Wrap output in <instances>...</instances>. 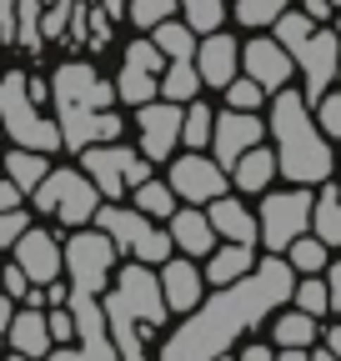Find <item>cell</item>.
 I'll return each mask as SVG.
<instances>
[{
    "instance_id": "6da1fadb",
    "label": "cell",
    "mask_w": 341,
    "mask_h": 361,
    "mask_svg": "<svg viewBox=\"0 0 341 361\" xmlns=\"http://www.w3.org/2000/svg\"><path fill=\"white\" fill-rule=\"evenodd\" d=\"M291 286H296V266L271 251L266 261H256L246 276L216 286L211 296H201L196 311H186L191 322H181L161 341V356L166 361H211V356H226L246 331L266 326L276 306L291 301Z\"/></svg>"
},
{
    "instance_id": "7a4b0ae2",
    "label": "cell",
    "mask_w": 341,
    "mask_h": 361,
    "mask_svg": "<svg viewBox=\"0 0 341 361\" xmlns=\"http://www.w3.org/2000/svg\"><path fill=\"white\" fill-rule=\"evenodd\" d=\"M51 106H56V126H61V146L70 156H80L96 141H120L125 135V121L116 111V85H106L96 75V66H85V61L56 66Z\"/></svg>"
},
{
    "instance_id": "3957f363",
    "label": "cell",
    "mask_w": 341,
    "mask_h": 361,
    "mask_svg": "<svg viewBox=\"0 0 341 361\" xmlns=\"http://www.w3.org/2000/svg\"><path fill=\"white\" fill-rule=\"evenodd\" d=\"M266 130H271V151H276V176H286L291 186H321L331 176L336 156H331V141L321 135L311 106L302 90H271V116H266Z\"/></svg>"
},
{
    "instance_id": "277c9868",
    "label": "cell",
    "mask_w": 341,
    "mask_h": 361,
    "mask_svg": "<svg viewBox=\"0 0 341 361\" xmlns=\"http://www.w3.org/2000/svg\"><path fill=\"white\" fill-rule=\"evenodd\" d=\"M0 121L16 146H35V151H61V126L46 121L40 101L30 96V75L25 71H0Z\"/></svg>"
},
{
    "instance_id": "5b68a950",
    "label": "cell",
    "mask_w": 341,
    "mask_h": 361,
    "mask_svg": "<svg viewBox=\"0 0 341 361\" xmlns=\"http://www.w3.org/2000/svg\"><path fill=\"white\" fill-rule=\"evenodd\" d=\"M101 306L106 311H120V316H131V322L151 336L166 326V296H161V276L146 266V261H131V266H120L111 271V286L101 291Z\"/></svg>"
},
{
    "instance_id": "8992f818",
    "label": "cell",
    "mask_w": 341,
    "mask_h": 361,
    "mask_svg": "<svg viewBox=\"0 0 341 361\" xmlns=\"http://www.w3.org/2000/svg\"><path fill=\"white\" fill-rule=\"evenodd\" d=\"M40 216H56L61 226H91L96 211H101V191L91 186V176L75 171V166H61V171H46V180L25 196Z\"/></svg>"
},
{
    "instance_id": "52a82bcc",
    "label": "cell",
    "mask_w": 341,
    "mask_h": 361,
    "mask_svg": "<svg viewBox=\"0 0 341 361\" xmlns=\"http://www.w3.org/2000/svg\"><path fill=\"white\" fill-rule=\"evenodd\" d=\"M96 226L116 241V251H131V256H136V261H146V266H161L170 251H176V241H170L166 226H156L146 211L120 206V201H101Z\"/></svg>"
},
{
    "instance_id": "ba28073f",
    "label": "cell",
    "mask_w": 341,
    "mask_h": 361,
    "mask_svg": "<svg viewBox=\"0 0 341 361\" xmlns=\"http://www.w3.org/2000/svg\"><path fill=\"white\" fill-rule=\"evenodd\" d=\"M80 171L91 176V186L101 191V201H125V191L141 186L151 176V161L120 141H96L80 151Z\"/></svg>"
},
{
    "instance_id": "9c48e42d",
    "label": "cell",
    "mask_w": 341,
    "mask_h": 361,
    "mask_svg": "<svg viewBox=\"0 0 341 361\" xmlns=\"http://www.w3.org/2000/svg\"><path fill=\"white\" fill-rule=\"evenodd\" d=\"M61 251H66V276L70 286H85V291H106L111 286V271H116V241L101 231V226H75V236H61Z\"/></svg>"
},
{
    "instance_id": "30bf717a",
    "label": "cell",
    "mask_w": 341,
    "mask_h": 361,
    "mask_svg": "<svg viewBox=\"0 0 341 361\" xmlns=\"http://www.w3.org/2000/svg\"><path fill=\"white\" fill-rule=\"evenodd\" d=\"M311 191L306 186H291V191H266L261 216H256V231H261L266 251H286L302 231H311Z\"/></svg>"
},
{
    "instance_id": "8fae6325",
    "label": "cell",
    "mask_w": 341,
    "mask_h": 361,
    "mask_svg": "<svg viewBox=\"0 0 341 361\" xmlns=\"http://www.w3.org/2000/svg\"><path fill=\"white\" fill-rule=\"evenodd\" d=\"M166 180H170V191H176L181 201H196V206H206V201H216V196L231 191V171H226L216 156H206V151L170 156Z\"/></svg>"
},
{
    "instance_id": "7c38bea8",
    "label": "cell",
    "mask_w": 341,
    "mask_h": 361,
    "mask_svg": "<svg viewBox=\"0 0 341 361\" xmlns=\"http://www.w3.org/2000/svg\"><path fill=\"white\" fill-rule=\"evenodd\" d=\"M291 61H296V71H302V96H306V106H316L321 96H326V85L336 80V61H341V35L331 30V25H311V35L291 51Z\"/></svg>"
},
{
    "instance_id": "4fadbf2b",
    "label": "cell",
    "mask_w": 341,
    "mask_h": 361,
    "mask_svg": "<svg viewBox=\"0 0 341 361\" xmlns=\"http://www.w3.org/2000/svg\"><path fill=\"white\" fill-rule=\"evenodd\" d=\"M66 306H70V322H75V346L85 351V361H111V356H116V341H111V326H106L101 291L70 286Z\"/></svg>"
},
{
    "instance_id": "5bb4252c",
    "label": "cell",
    "mask_w": 341,
    "mask_h": 361,
    "mask_svg": "<svg viewBox=\"0 0 341 361\" xmlns=\"http://www.w3.org/2000/svg\"><path fill=\"white\" fill-rule=\"evenodd\" d=\"M181 111H186V106L166 101V96H156V101L136 106V126H141V156H146L151 166L176 156V146H181Z\"/></svg>"
},
{
    "instance_id": "9a60e30c",
    "label": "cell",
    "mask_w": 341,
    "mask_h": 361,
    "mask_svg": "<svg viewBox=\"0 0 341 361\" xmlns=\"http://www.w3.org/2000/svg\"><path fill=\"white\" fill-rule=\"evenodd\" d=\"M256 141H266V121L256 111H216V126H211V156H216L226 171L241 151H251Z\"/></svg>"
},
{
    "instance_id": "2e32d148",
    "label": "cell",
    "mask_w": 341,
    "mask_h": 361,
    "mask_svg": "<svg viewBox=\"0 0 341 361\" xmlns=\"http://www.w3.org/2000/svg\"><path fill=\"white\" fill-rule=\"evenodd\" d=\"M11 251H16V266L25 271V276H30L35 286L56 281L61 271H66V251H61V236H51L46 226H25V231H20V241H16Z\"/></svg>"
},
{
    "instance_id": "e0dca14e",
    "label": "cell",
    "mask_w": 341,
    "mask_h": 361,
    "mask_svg": "<svg viewBox=\"0 0 341 361\" xmlns=\"http://www.w3.org/2000/svg\"><path fill=\"white\" fill-rule=\"evenodd\" d=\"M241 71L271 96V90H281L296 75V61L286 56V45L276 35H256V40H246V51H241Z\"/></svg>"
},
{
    "instance_id": "ac0fdd59",
    "label": "cell",
    "mask_w": 341,
    "mask_h": 361,
    "mask_svg": "<svg viewBox=\"0 0 341 361\" xmlns=\"http://www.w3.org/2000/svg\"><path fill=\"white\" fill-rule=\"evenodd\" d=\"M191 61H196L206 90H226L231 75L241 71V40L226 35V30H206V40H196V56Z\"/></svg>"
},
{
    "instance_id": "d6986e66",
    "label": "cell",
    "mask_w": 341,
    "mask_h": 361,
    "mask_svg": "<svg viewBox=\"0 0 341 361\" xmlns=\"http://www.w3.org/2000/svg\"><path fill=\"white\" fill-rule=\"evenodd\" d=\"M161 296H166V311H196L201 296H206V276H201V266L196 256H181V261H161Z\"/></svg>"
},
{
    "instance_id": "ffe728a7",
    "label": "cell",
    "mask_w": 341,
    "mask_h": 361,
    "mask_svg": "<svg viewBox=\"0 0 341 361\" xmlns=\"http://www.w3.org/2000/svg\"><path fill=\"white\" fill-rule=\"evenodd\" d=\"M166 231H170V241H176L186 256H206L211 246L221 241L216 226H211V216H206L201 206H176V211L166 216Z\"/></svg>"
},
{
    "instance_id": "44dd1931",
    "label": "cell",
    "mask_w": 341,
    "mask_h": 361,
    "mask_svg": "<svg viewBox=\"0 0 341 361\" xmlns=\"http://www.w3.org/2000/svg\"><path fill=\"white\" fill-rule=\"evenodd\" d=\"M6 341H11V351H20V356H46L56 341H51V326H46V306H16V316H11V326H6Z\"/></svg>"
},
{
    "instance_id": "7402d4cb",
    "label": "cell",
    "mask_w": 341,
    "mask_h": 361,
    "mask_svg": "<svg viewBox=\"0 0 341 361\" xmlns=\"http://www.w3.org/2000/svg\"><path fill=\"white\" fill-rule=\"evenodd\" d=\"M206 216L211 226H216V236L221 241H246V246H261V231H256V216L246 211V201H236L231 191L216 196V201H206Z\"/></svg>"
},
{
    "instance_id": "603a6c76",
    "label": "cell",
    "mask_w": 341,
    "mask_h": 361,
    "mask_svg": "<svg viewBox=\"0 0 341 361\" xmlns=\"http://www.w3.org/2000/svg\"><path fill=\"white\" fill-rule=\"evenodd\" d=\"M271 180H276V151H271L266 141H256L251 151H241V156L231 161V186H236L241 196H261Z\"/></svg>"
},
{
    "instance_id": "cb8c5ba5",
    "label": "cell",
    "mask_w": 341,
    "mask_h": 361,
    "mask_svg": "<svg viewBox=\"0 0 341 361\" xmlns=\"http://www.w3.org/2000/svg\"><path fill=\"white\" fill-rule=\"evenodd\" d=\"M256 266V246H246V241H216L206 251V286H226V281H236V276H246V271Z\"/></svg>"
},
{
    "instance_id": "d4e9b609",
    "label": "cell",
    "mask_w": 341,
    "mask_h": 361,
    "mask_svg": "<svg viewBox=\"0 0 341 361\" xmlns=\"http://www.w3.org/2000/svg\"><path fill=\"white\" fill-rule=\"evenodd\" d=\"M0 171H6L16 186L30 196L40 180H46V171H51V161H46V151H35V146H16V151H6L0 156Z\"/></svg>"
},
{
    "instance_id": "484cf974",
    "label": "cell",
    "mask_w": 341,
    "mask_h": 361,
    "mask_svg": "<svg viewBox=\"0 0 341 361\" xmlns=\"http://www.w3.org/2000/svg\"><path fill=\"white\" fill-rule=\"evenodd\" d=\"M266 326H271V341L276 346H311L316 331H321V322H316L311 311H302V306H296V311H281L276 306V322H266Z\"/></svg>"
},
{
    "instance_id": "4316f807",
    "label": "cell",
    "mask_w": 341,
    "mask_h": 361,
    "mask_svg": "<svg viewBox=\"0 0 341 361\" xmlns=\"http://www.w3.org/2000/svg\"><path fill=\"white\" fill-rule=\"evenodd\" d=\"M311 236L341 246V186H331V180H321V196L311 201Z\"/></svg>"
},
{
    "instance_id": "83f0119b",
    "label": "cell",
    "mask_w": 341,
    "mask_h": 361,
    "mask_svg": "<svg viewBox=\"0 0 341 361\" xmlns=\"http://www.w3.org/2000/svg\"><path fill=\"white\" fill-rule=\"evenodd\" d=\"M156 96H161V75L120 61V75H116V101H125V106H146V101H156Z\"/></svg>"
},
{
    "instance_id": "f1b7e54d",
    "label": "cell",
    "mask_w": 341,
    "mask_h": 361,
    "mask_svg": "<svg viewBox=\"0 0 341 361\" xmlns=\"http://www.w3.org/2000/svg\"><path fill=\"white\" fill-rule=\"evenodd\" d=\"M131 206H136V211H146L151 221H166L170 211L181 206V196L170 191V180H156V176H146L141 186H131Z\"/></svg>"
},
{
    "instance_id": "f546056e",
    "label": "cell",
    "mask_w": 341,
    "mask_h": 361,
    "mask_svg": "<svg viewBox=\"0 0 341 361\" xmlns=\"http://www.w3.org/2000/svg\"><path fill=\"white\" fill-rule=\"evenodd\" d=\"M201 71H196V61H166V71H161V96L166 101H176V106H186L191 96H201Z\"/></svg>"
},
{
    "instance_id": "4dcf8cb0",
    "label": "cell",
    "mask_w": 341,
    "mask_h": 361,
    "mask_svg": "<svg viewBox=\"0 0 341 361\" xmlns=\"http://www.w3.org/2000/svg\"><path fill=\"white\" fill-rule=\"evenodd\" d=\"M151 40L161 45V56H166V61H191L201 35H196L186 20H170V16H166L161 25H151Z\"/></svg>"
},
{
    "instance_id": "1f68e13d",
    "label": "cell",
    "mask_w": 341,
    "mask_h": 361,
    "mask_svg": "<svg viewBox=\"0 0 341 361\" xmlns=\"http://www.w3.org/2000/svg\"><path fill=\"white\" fill-rule=\"evenodd\" d=\"M211 126H216V111H211L206 101H186V111H181V146H191V151H206L211 146Z\"/></svg>"
},
{
    "instance_id": "d6a6232c",
    "label": "cell",
    "mask_w": 341,
    "mask_h": 361,
    "mask_svg": "<svg viewBox=\"0 0 341 361\" xmlns=\"http://www.w3.org/2000/svg\"><path fill=\"white\" fill-rule=\"evenodd\" d=\"M16 45H25L30 56L46 51V35H40V0H16Z\"/></svg>"
},
{
    "instance_id": "836d02e7",
    "label": "cell",
    "mask_w": 341,
    "mask_h": 361,
    "mask_svg": "<svg viewBox=\"0 0 341 361\" xmlns=\"http://www.w3.org/2000/svg\"><path fill=\"white\" fill-rule=\"evenodd\" d=\"M281 256L296 266V276H306V271H326V241H321V236H306V231L296 236Z\"/></svg>"
},
{
    "instance_id": "e575fe53",
    "label": "cell",
    "mask_w": 341,
    "mask_h": 361,
    "mask_svg": "<svg viewBox=\"0 0 341 361\" xmlns=\"http://www.w3.org/2000/svg\"><path fill=\"white\" fill-rule=\"evenodd\" d=\"M176 11L186 16V25H191L196 35H206V30H221L226 0H176Z\"/></svg>"
},
{
    "instance_id": "d590c367",
    "label": "cell",
    "mask_w": 341,
    "mask_h": 361,
    "mask_svg": "<svg viewBox=\"0 0 341 361\" xmlns=\"http://www.w3.org/2000/svg\"><path fill=\"white\" fill-rule=\"evenodd\" d=\"M291 301L302 306V311H311V316H326V276H321V271H306V276H296Z\"/></svg>"
},
{
    "instance_id": "8d00e7d4",
    "label": "cell",
    "mask_w": 341,
    "mask_h": 361,
    "mask_svg": "<svg viewBox=\"0 0 341 361\" xmlns=\"http://www.w3.org/2000/svg\"><path fill=\"white\" fill-rule=\"evenodd\" d=\"M271 25H276V40L286 45V56H291L296 45H302V40L311 35V25H316V20H311L306 11H291V6H286V11H281V16H276Z\"/></svg>"
},
{
    "instance_id": "74e56055",
    "label": "cell",
    "mask_w": 341,
    "mask_h": 361,
    "mask_svg": "<svg viewBox=\"0 0 341 361\" xmlns=\"http://www.w3.org/2000/svg\"><path fill=\"white\" fill-rule=\"evenodd\" d=\"M226 101H231L236 111H261V106H266V90L256 85L251 75H241V71H236V75H231V85H226Z\"/></svg>"
},
{
    "instance_id": "f35d334b",
    "label": "cell",
    "mask_w": 341,
    "mask_h": 361,
    "mask_svg": "<svg viewBox=\"0 0 341 361\" xmlns=\"http://www.w3.org/2000/svg\"><path fill=\"white\" fill-rule=\"evenodd\" d=\"M125 16H131V25L151 30V25H161L166 16H176V0H131V6H125Z\"/></svg>"
},
{
    "instance_id": "ab89813d",
    "label": "cell",
    "mask_w": 341,
    "mask_h": 361,
    "mask_svg": "<svg viewBox=\"0 0 341 361\" xmlns=\"http://www.w3.org/2000/svg\"><path fill=\"white\" fill-rule=\"evenodd\" d=\"M316 126H321L326 141H336V135H341V90H326V96L316 101Z\"/></svg>"
},
{
    "instance_id": "60d3db41",
    "label": "cell",
    "mask_w": 341,
    "mask_h": 361,
    "mask_svg": "<svg viewBox=\"0 0 341 361\" xmlns=\"http://www.w3.org/2000/svg\"><path fill=\"white\" fill-rule=\"evenodd\" d=\"M125 66H141V71H166V56H161V45L156 40H131L125 45Z\"/></svg>"
},
{
    "instance_id": "b9f144b4",
    "label": "cell",
    "mask_w": 341,
    "mask_h": 361,
    "mask_svg": "<svg viewBox=\"0 0 341 361\" xmlns=\"http://www.w3.org/2000/svg\"><path fill=\"white\" fill-rule=\"evenodd\" d=\"M25 226H30L25 206H11V211H0V251H6V246H16Z\"/></svg>"
},
{
    "instance_id": "7bdbcfd3",
    "label": "cell",
    "mask_w": 341,
    "mask_h": 361,
    "mask_svg": "<svg viewBox=\"0 0 341 361\" xmlns=\"http://www.w3.org/2000/svg\"><path fill=\"white\" fill-rule=\"evenodd\" d=\"M46 326H51V341L61 346V341H75V322H70V306L61 301V306H46Z\"/></svg>"
},
{
    "instance_id": "ee69618b",
    "label": "cell",
    "mask_w": 341,
    "mask_h": 361,
    "mask_svg": "<svg viewBox=\"0 0 341 361\" xmlns=\"http://www.w3.org/2000/svg\"><path fill=\"white\" fill-rule=\"evenodd\" d=\"M30 286H35V281L25 276V271H20L16 261H11L6 271H0V291H6V296H16V301H25V296H30Z\"/></svg>"
},
{
    "instance_id": "f6af8a7d",
    "label": "cell",
    "mask_w": 341,
    "mask_h": 361,
    "mask_svg": "<svg viewBox=\"0 0 341 361\" xmlns=\"http://www.w3.org/2000/svg\"><path fill=\"white\" fill-rule=\"evenodd\" d=\"M85 45H91V51H106V45H111V16H106V11H91V30H85Z\"/></svg>"
},
{
    "instance_id": "bcb514c9",
    "label": "cell",
    "mask_w": 341,
    "mask_h": 361,
    "mask_svg": "<svg viewBox=\"0 0 341 361\" xmlns=\"http://www.w3.org/2000/svg\"><path fill=\"white\" fill-rule=\"evenodd\" d=\"M326 311H336V316H341V261H336V266H326Z\"/></svg>"
},
{
    "instance_id": "7dc6e473",
    "label": "cell",
    "mask_w": 341,
    "mask_h": 361,
    "mask_svg": "<svg viewBox=\"0 0 341 361\" xmlns=\"http://www.w3.org/2000/svg\"><path fill=\"white\" fill-rule=\"evenodd\" d=\"M11 206H25V191L16 186L6 171H0V211H11Z\"/></svg>"
},
{
    "instance_id": "c3c4849f",
    "label": "cell",
    "mask_w": 341,
    "mask_h": 361,
    "mask_svg": "<svg viewBox=\"0 0 341 361\" xmlns=\"http://www.w3.org/2000/svg\"><path fill=\"white\" fill-rule=\"evenodd\" d=\"M241 361H276V341H246Z\"/></svg>"
},
{
    "instance_id": "681fc988",
    "label": "cell",
    "mask_w": 341,
    "mask_h": 361,
    "mask_svg": "<svg viewBox=\"0 0 341 361\" xmlns=\"http://www.w3.org/2000/svg\"><path fill=\"white\" fill-rule=\"evenodd\" d=\"M302 11H306L316 25H326V16H331V0H302Z\"/></svg>"
},
{
    "instance_id": "f907efd6",
    "label": "cell",
    "mask_w": 341,
    "mask_h": 361,
    "mask_svg": "<svg viewBox=\"0 0 341 361\" xmlns=\"http://www.w3.org/2000/svg\"><path fill=\"white\" fill-rule=\"evenodd\" d=\"M40 291H46V306H61V301L70 296V286H61V276H56V281H46Z\"/></svg>"
},
{
    "instance_id": "816d5d0a",
    "label": "cell",
    "mask_w": 341,
    "mask_h": 361,
    "mask_svg": "<svg viewBox=\"0 0 341 361\" xmlns=\"http://www.w3.org/2000/svg\"><path fill=\"white\" fill-rule=\"evenodd\" d=\"M321 346H326V351L341 361V322H336V326H326V341H321Z\"/></svg>"
},
{
    "instance_id": "f5cc1de1",
    "label": "cell",
    "mask_w": 341,
    "mask_h": 361,
    "mask_svg": "<svg viewBox=\"0 0 341 361\" xmlns=\"http://www.w3.org/2000/svg\"><path fill=\"white\" fill-rule=\"evenodd\" d=\"M101 11H106L111 20H125V0H101Z\"/></svg>"
},
{
    "instance_id": "db71d44e",
    "label": "cell",
    "mask_w": 341,
    "mask_h": 361,
    "mask_svg": "<svg viewBox=\"0 0 341 361\" xmlns=\"http://www.w3.org/2000/svg\"><path fill=\"white\" fill-rule=\"evenodd\" d=\"M331 30H336V35H341V6H336V25H331Z\"/></svg>"
},
{
    "instance_id": "11a10c76",
    "label": "cell",
    "mask_w": 341,
    "mask_h": 361,
    "mask_svg": "<svg viewBox=\"0 0 341 361\" xmlns=\"http://www.w3.org/2000/svg\"><path fill=\"white\" fill-rule=\"evenodd\" d=\"M271 6H276V11H286V0H271Z\"/></svg>"
},
{
    "instance_id": "9f6ffc18",
    "label": "cell",
    "mask_w": 341,
    "mask_h": 361,
    "mask_svg": "<svg viewBox=\"0 0 341 361\" xmlns=\"http://www.w3.org/2000/svg\"><path fill=\"white\" fill-rule=\"evenodd\" d=\"M0 351H6V331H0Z\"/></svg>"
},
{
    "instance_id": "6f0895ef",
    "label": "cell",
    "mask_w": 341,
    "mask_h": 361,
    "mask_svg": "<svg viewBox=\"0 0 341 361\" xmlns=\"http://www.w3.org/2000/svg\"><path fill=\"white\" fill-rule=\"evenodd\" d=\"M336 80H341V61H336Z\"/></svg>"
},
{
    "instance_id": "680465c9",
    "label": "cell",
    "mask_w": 341,
    "mask_h": 361,
    "mask_svg": "<svg viewBox=\"0 0 341 361\" xmlns=\"http://www.w3.org/2000/svg\"><path fill=\"white\" fill-rule=\"evenodd\" d=\"M336 6H341V0H331V11H336Z\"/></svg>"
}]
</instances>
